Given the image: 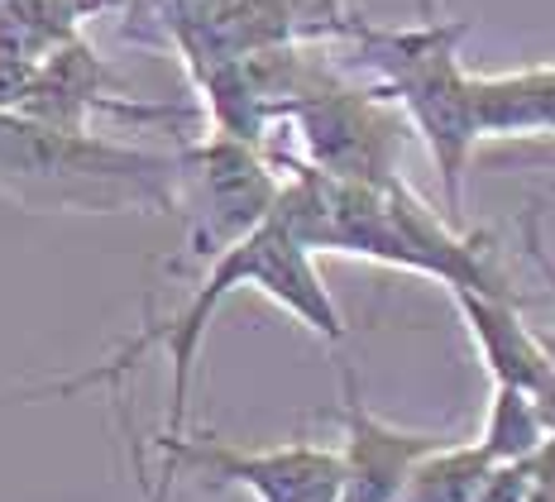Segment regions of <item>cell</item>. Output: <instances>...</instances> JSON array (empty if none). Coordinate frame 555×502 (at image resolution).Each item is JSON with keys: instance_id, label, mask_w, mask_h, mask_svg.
<instances>
[{"instance_id": "3957f363", "label": "cell", "mask_w": 555, "mask_h": 502, "mask_svg": "<svg viewBox=\"0 0 555 502\" xmlns=\"http://www.w3.org/2000/svg\"><path fill=\"white\" fill-rule=\"evenodd\" d=\"M182 163L0 111V196L25 211H172Z\"/></svg>"}, {"instance_id": "8fae6325", "label": "cell", "mask_w": 555, "mask_h": 502, "mask_svg": "<svg viewBox=\"0 0 555 502\" xmlns=\"http://www.w3.org/2000/svg\"><path fill=\"white\" fill-rule=\"evenodd\" d=\"M546 436L551 430L541 422L531 392L513 388V383H493V402H489V412H483V430H479V440H474V450L489 464H517V460H527V454H537Z\"/></svg>"}, {"instance_id": "5b68a950", "label": "cell", "mask_w": 555, "mask_h": 502, "mask_svg": "<svg viewBox=\"0 0 555 502\" xmlns=\"http://www.w3.org/2000/svg\"><path fill=\"white\" fill-rule=\"evenodd\" d=\"M273 115H293L307 144V168L345 182H388L398 178L402 120L384 91H354L345 81L317 73L278 101Z\"/></svg>"}, {"instance_id": "277c9868", "label": "cell", "mask_w": 555, "mask_h": 502, "mask_svg": "<svg viewBox=\"0 0 555 502\" xmlns=\"http://www.w3.org/2000/svg\"><path fill=\"white\" fill-rule=\"evenodd\" d=\"M350 39L360 43L364 63L378 73V91L408 111V120L426 134L431 158L441 168L450 211L460 206V182H465L479 120H474V91L465 63H460V39L465 25H436L422 29H369L354 20Z\"/></svg>"}, {"instance_id": "ba28073f", "label": "cell", "mask_w": 555, "mask_h": 502, "mask_svg": "<svg viewBox=\"0 0 555 502\" xmlns=\"http://www.w3.org/2000/svg\"><path fill=\"white\" fill-rule=\"evenodd\" d=\"M455 440L450 430H402L374 416L354 369H340V502H398L416 464Z\"/></svg>"}, {"instance_id": "8992f818", "label": "cell", "mask_w": 555, "mask_h": 502, "mask_svg": "<svg viewBox=\"0 0 555 502\" xmlns=\"http://www.w3.org/2000/svg\"><path fill=\"white\" fill-rule=\"evenodd\" d=\"M178 206H192L188 254L211 263L225 244L245 240L254 226H263L278 202V178L269 163L254 154V144L235 134H216L206 144L178 154Z\"/></svg>"}, {"instance_id": "6da1fadb", "label": "cell", "mask_w": 555, "mask_h": 502, "mask_svg": "<svg viewBox=\"0 0 555 502\" xmlns=\"http://www.w3.org/2000/svg\"><path fill=\"white\" fill-rule=\"evenodd\" d=\"M293 178L278 182L273 220L307 254H360V259L408 268L422 278H441L450 287H469L483 297H507L503 273L493 268L489 235L450 230L402 178L345 182L307 163H287Z\"/></svg>"}, {"instance_id": "52a82bcc", "label": "cell", "mask_w": 555, "mask_h": 502, "mask_svg": "<svg viewBox=\"0 0 555 502\" xmlns=\"http://www.w3.org/2000/svg\"><path fill=\"white\" fill-rule=\"evenodd\" d=\"M158 454L172 469L202 474L206 488H245L254 502H340V454L311 440L273 450H240L216 436H158Z\"/></svg>"}, {"instance_id": "7a4b0ae2", "label": "cell", "mask_w": 555, "mask_h": 502, "mask_svg": "<svg viewBox=\"0 0 555 502\" xmlns=\"http://www.w3.org/2000/svg\"><path fill=\"white\" fill-rule=\"evenodd\" d=\"M245 287H254V292H263L269 301H278L287 317H297L311 335H321L326 345H340L345 335H350V325H345L340 307H335V297L326 292V283H321L311 254L269 216L263 226H254L245 240L225 244V249L216 254L211 268H206V278H202V287L192 292V301L182 311H172L168 321H149L144 331L130 335V340L115 349L111 359L91 364L87 373L43 383V388H34L25 397H67V392H82V388H125V373L134 369V359L144 355V349L164 345L168 369H172V392H168L172 407H168V430L164 436H178V430H188V397H192L196 349H202L206 331H211L221 301L235 297V292H245Z\"/></svg>"}, {"instance_id": "5bb4252c", "label": "cell", "mask_w": 555, "mask_h": 502, "mask_svg": "<svg viewBox=\"0 0 555 502\" xmlns=\"http://www.w3.org/2000/svg\"><path fill=\"white\" fill-rule=\"evenodd\" d=\"M527 249H531V259L541 263V273H546L551 287H555V263L546 259V249H541V240H537V230H531V226H527ZM537 335H541V349H546L551 364H555V331H537Z\"/></svg>"}, {"instance_id": "9a60e30c", "label": "cell", "mask_w": 555, "mask_h": 502, "mask_svg": "<svg viewBox=\"0 0 555 502\" xmlns=\"http://www.w3.org/2000/svg\"><path fill=\"white\" fill-rule=\"evenodd\" d=\"M527 502H555V478L531 474V493H527Z\"/></svg>"}, {"instance_id": "9c48e42d", "label": "cell", "mask_w": 555, "mask_h": 502, "mask_svg": "<svg viewBox=\"0 0 555 502\" xmlns=\"http://www.w3.org/2000/svg\"><path fill=\"white\" fill-rule=\"evenodd\" d=\"M450 301L465 317L469 340L493 383H513V388L531 392L551 373V355L541 349V335L517 317L513 297H483V292L469 287H450Z\"/></svg>"}, {"instance_id": "4fadbf2b", "label": "cell", "mask_w": 555, "mask_h": 502, "mask_svg": "<svg viewBox=\"0 0 555 502\" xmlns=\"http://www.w3.org/2000/svg\"><path fill=\"white\" fill-rule=\"evenodd\" d=\"M115 397V392H111ZM115 407H120V397H115ZM120 422H125V436H130V454H134V474H139V493H144V502H168L172 493V478H178V469L164 460L158 464V474H149V460H144V440L134 436V426H130V416H125V407H120Z\"/></svg>"}, {"instance_id": "30bf717a", "label": "cell", "mask_w": 555, "mask_h": 502, "mask_svg": "<svg viewBox=\"0 0 555 502\" xmlns=\"http://www.w3.org/2000/svg\"><path fill=\"white\" fill-rule=\"evenodd\" d=\"M474 120L483 134H555V67L469 77Z\"/></svg>"}, {"instance_id": "7c38bea8", "label": "cell", "mask_w": 555, "mask_h": 502, "mask_svg": "<svg viewBox=\"0 0 555 502\" xmlns=\"http://www.w3.org/2000/svg\"><path fill=\"white\" fill-rule=\"evenodd\" d=\"M493 464L483 460L474 446L455 440V446L436 450L431 460L416 464V474L408 478V488L398 493V502H479L483 474Z\"/></svg>"}]
</instances>
